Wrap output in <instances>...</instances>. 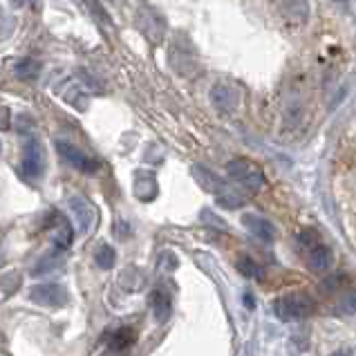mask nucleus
Returning a JSON list of instances; mask_svg holds the SVG:
<instances>
[{"mask_svg": "<svg viewBox=\"0 0 356 356\" xmlns=\"http://www.w3.org/2000/svg\"><path fill=\"white\" fill-rule=\"evenodd\" d=\"M14 72H16L18 79H23V81H34V79H38L40 63L34 58H23V60H18V63L14 65Z\"/></svg>", "mask_w": 356, "mask_h": 356, "instance_id": "obj_15", "label": "nucleus"}, {"mask_svg": "<svg viewBox=\"0 0 356 356\" xmlns=\"http://www.w3.org/2000/svg\"><path fill=\"white\" fill-rule=\"evenodd\" d=\"M238 267L242 269L244 276H249V278H262V269H260L258 264L253 262L251 258H242V260L238 262Z\"/></svg>", "mask_w": 356, "mask_h": 356, "instance_id": "obj_18", "label": "nucleus"}, {"mask_svg": "<svg viewBox=\"0 0 356 356\" xmlns=\"http://www.w3.org/2000/svg\"><path fill=\"white\" fill-rule=\"evenodd\" d=\"M67 207H70V213L74 216L76 227H79L81 233L92 231L95 222H97V211H95V207L90 204L88 200H83L81 195H72V197L67 200Z\"/></svg>", "mask_w": 356, "mask_h": 356, "instance_id": "obj_7", "label": "nucleus"}, {"mask_svg": "<svg viewBox=\"0 0 356 356\" xmlns=\"http://www.w3.org/2000/svg\"><path fill=\"white\" fill-rule=\"evenodd\" d=\"M29 300H34L40 307H52L58 309L67 302V291L63 284H36L29 291Z\"/></svg>", "mask_w": 356, "mask_h": 356, "instance_id": "obj_6", "label": "nucleus"}, {"mask_svg": "<svg viewBox=\"0 0 356 356\" xmlns=\"http://www.w3.org/2000/svg\"><path fill=\"white\" fill-rule=\"evenodd\" d=\"M339 309L343 314H356V289H345L339 296Z\"/></svg>", "mask_w": 356, "mask_h": 356, "instance_id": "obj_17", "label": "nucleus"}, {"mask_svg": "<svg viewBox=\"0 0 356 356\" xmlns=\"http://www.w3.org/2000/svg\"><path fill=\"white\" fill-rule=\"evenodd\" d=\"M332 356H345L343 352H337V354H332Z\"/></svg>", "mask_w": 356, "mask_h": 356, "instance_id": "obj_21", "label": "nucleus"}, {"mask_svg": "<svg viewBox=\"0 0 356 356\" xmlns=\"http://www.w3.org/2000/svg\"><path fill=\"white\" fill-rule=\"evenodd\" d=\"M20 170L27 179H38L45 170V148L36 137H27L23 146V159H20Z\"/></svg>", "mask_w": 356, "mask_h": 356, "instance_id": "obj_4", "label": "nucleus"}, {"mask_svg": "<svg viewBox=\"0 0 356 356\" xmlns=\"http://www.w3.org/2000/svg\"><path fill=\"white\" fill-rule=\"evenodd\" d=\"M137 341V332L132 327H119L113 337H110V350L113 352H124L132 343Z\"/></svg>", "mask_w": 356, "mask_h": 356, "instance_id": "obj_14", "label": "nucleus"}, {"mask_svg": "<svg viewBox=\"0 0 356 356\" xmlns=\"http://www.w3.org/2000/svg\"><path fill=\"white\" fill-rule=\"evenodd\" d=\"M314 309H316V302L307 291H287L273 300V312L284 323L307 318Z\"/></svg>", "mask_w": 356, "mask_h": 356, "instance_id": "obj_1", "label": "nucleus"}, {"mask_svg": "<svg viewBox=\"0 0 356 356\" xmlns=\"http://www.w3.org/2000/svg\"><path fill=\"white\" fill-rule=\"evenodd\" d=\"M352 225H354V233H356V211L352 213Z\"/></svg>", "mask_w": 356, "mask_h": 356, "instance_id": "obj_20", "label": "nucleus"}, {"mask_svg": "<svg viewBox=\"0 0 356 356\" xmlns=\"http://www.w3.org/2000/svg\"><path fill=\"white\" fill-rule=\"evenodd\" d=\"M211 104L216 106L220 113H233L240 104L238 88H233L229 83H216L211 88Z\"/></svg>", "mask_w": 356, "mask_h": 356, "instance_id": "obj_9", "label": "nucleus"}, {"mask_svg": "<svg viewBox=\"0 0 356 356\" xmlns=\"http://www.w3.org/2000/svg\"><path fill=\"white\" fill-rule=\"evenodd\" d=\"M242 225L253 238H258L260 242H273V238H276V229H273L271 222L260 218V216H253V213L242 218Z\"/></svg>", "mask_w": 356, "mask_h": 356, "instance_id": "obj_10", "label": "nucleus"}, {"mask_svg": "<svg viewBox=\"0 0 356 356\" xmlns=\"http://www.w3.org/2000/svg\"><path fill=\"white\" fill-rule=\"evenodd\" d=\"M152 312H155V318L159 323H164L170 316V312H172V298H170L168 289L157 287L155 291H152Z\"/></svg>", "mask_w": 356, "mask_h": 356, "instance_id": "obj_11", "label": "nucleus"}, {"mask_svg": "<svg viewBox=\"0 0 356 356\" xmlns=\"http://www.w3.org/2000/svg\"><path fill=\"white\" fill-rule=\"evenodd\" d=\"M0 152H3V144H0Z\"/></svg>", "mask_w": 356, "mask_h": 356, "instance_id": "obj_22", "label": "nucleus"}, {"mask_svg": "<svg viewBox=\"0 0 356 356\" xmlns=\"http://www.w3.org/2000/svg\"><path fill=\"white\" fill-rule=\"evenodd\" d=\"M305 247H302V258L305 264L314 271V273H327L334 267V253L327 244H323L321 240H316L314 236L302 238Z\"/></svg>", "mask_w": 356, "mask_h": 356, "instance_id": "obj_3", "label": "nucleus"}, {"mask_svg": "<svg viewBox=\"0 0 356 356\" xmlns=\"http://www.w3.org/2000/svg\"><path fill=\"white\" fill-rule=\"evenodd\" d=\"M83 3H86V7L90 9V12L95 14V18L99 20V23L110 25V18H108V14H106V9L99 5V0H83Z\"/></svg>", "mask_w": 356, "mask_h": 356, "instance_id": "obj_19", "label": "nucleus"}, {"mask_svg": "<svg viewBox=\"0 0 356 356\" xmlns=\"http://www.w3.org/2000/svg\"><path fill=\"white\" fill-rule=\"evenodd\" d=\"M229 177L233 179V184L244 188L247 193H258L264 186V172L262 168L251 159H233L229 164Z\"/></svg>", "mask_w": 356, "mask_h": 356, "instance_id": "obj_2", "label": "nucleus"}, {"mask_svg": "<svg viewBox=\"0 0 356 356\" xmlns=\"http://www.w3.org/2000/svg\"><path fill=\"white\" fill-rule=\"evenodd\" d=\"M278 14L289 27H300L309 18L307 0H278Z\"/></svg>", "mask_w": 356, "mask_h": 356, "instance_id": "obj_8", "label": "nucleus"}, {"mask_svg": "<svg viewBox=\"0 0 356 356\" xmlns=\"http://www.w3.org/2000/svg\"><path fill=\"white\" fill-rule=\"evenodd\" d=\"M56 150H58V155L63 157L70 166H74L81 172H97L99 170V161L95 157H90L88 152H83L79 146L70 144V141L58 139L56 141Z\"/></svg>", "mask_w": 356, "mask_h": 356, "instance_id": "obj_5", "label": "nucleus"}, {"mask_svg": "<svg viewBox=\"0 0 356 356\" xmlns=\"http://www.w3.org/2000/svg\"><path fill=\"white\" fill-rule=\"evenodd\" d=\"M72 242H74V236H72V227H70L65 220H58V229L52 233V244H54L56 253H63V251H67L70 247H72Z\"/></svg>", "mask_w": 356, "mask_h": 356, "instance_id": "obj_13", "label": "nucleus"}, {"mask_svg": "<svg viewBox=\"0 0 356 356\" xmlns=\"http://www.w3.org/2000/svg\"><path fill=\"white\" fill-rule=\"evenodd\" d=\"M95 262H97V267H101V269H113L115 249L110 247V244H101V247L97 249V253H95Z\"/></svg>", "mask_w": 356, "mask_h": 356, "instance_id": "obj_16", "label": "nucleus"}, {"mask_svg": "<svg viewBox=\"0 0 356 356\" xmlns=\"http://www.w3.org/2000/svg\"><path fill=\"white\" fill-rule=\"evenodd\" d=\"M139 27L144 29V34L152 40H159L161 34H164V23H161V18L157 14L148 12V9L139 12Z\"/></svg>", "mask_w": 356, "mask_h": 356, "instance_id": "obj_12", "label": "nucleus"}]
</instances>
